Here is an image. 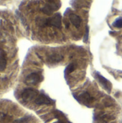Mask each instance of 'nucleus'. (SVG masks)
<instances>
[{"mask_svg":"<svg viewBox=\"0 0 122 123\" xmlns=\"http://www.w3.org/2000/svg\"><path fill=\"white\" fill-rule=\"evenodd\" d=\"M19 68L17 37L12 20L0 13V95L12 88Z\"/></svg>","mask_w":122,"mask_h":123,"instance_id":"1","label":"nucleus"},{"mask_svg":"<svg viewBox=\"0 0 122 123\" xmlns=\"http://www.w3.org/2000/svg\"><path fill=\"white\" fill-rule=\"evenodd\" d=\"M96 76L98 78V80L99 81V83L103 86V87L108 92H110L111 90V87H112V85H111V83L107 80L106 78H104L103 76H101L99 73L96 72Z\"/></svg>","mask_w":122,"mask_h":123,"instance_id":"2","label":"nucleus"},{"mask_svg":"<svg viewBox=\"0 0 122 123\" xmlns=\"http://www.w3.org/2000/svg\"><path fill=\"white\" fill-rule=\"evenodd\" d=\"M69 19L71 23L76 27H79L81 24V19L79 16H78L76 14H70L69 15Z\"/></svg>","mask_w":122,"mask_h":123,"instance_id":"3","label":"nucleus"},{"mask_svg":"<svg viewBox=\"0 0 122 123\" xmlns=\"http://www.w3.org/2000/svg\"><path fill=\"white\" fill-rule=\"evenodd\" d=\"M80 98H81L80 101L82 102H84V103H89L92 100V97L87 92H84L82 94H81L80 95Z\"/></svg>","mask_w":122,"mask_h":123,"instance_id":"4","label":"nucleus"},{"mask_svg":"<svg viewBox=\"0 0 122 123\" xmlns=\"http://www.w3.org/2000/svg\"><path fill=\"white\" fill-rule=\"evenodd\" d=\"M75 68H76V66H75V64H74V63H70V64H69V65L65 68V71H64L65 76H67L68 74H70L71 72H73V71L75 70Z\"/></svg>","mask_w":122,"mask_h":123,"instance_id":"5","label":"nucleus"},{"mask_svg":"<svg viewBox=\"0 0 122 123\" xmlns=\"http://www.w3.org/2000/svg\"><path fill=\"white\" fill-rule=\"evenodd\" d=\"M113 26L117 28H122V17H119L118 19H116L114 23H113Z\"/></svg>","mask_w":122,"mask_h":123,"instance_id":"6","label":"nucleus"},{"mask_svg":"<svg viewBox=\"0 0 122 123\" xmlns=\"http://www.w3.org/2000/svg\"><path fill=\"white\" fill-rule=\"evenodd\" d=\"M88 35H89V27L88 26H86V33H85V35H84V37H83V42L84 43H86L88 41Z\"/></svg>","mask_w":122,"mask_h":123,"instance_id":"7","label":"nucleus"}]
</instances>
